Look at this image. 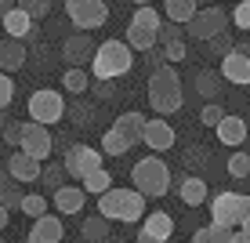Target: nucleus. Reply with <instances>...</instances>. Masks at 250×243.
Masks as SVG:
<instances>
[{
  "mask_svg": "<svg viewBox=\"0 0 250 243\" xmlns=\"http://www.w3.org/2000/svg\"><path fill=\"white\" fill-rule=\"evenodd\" d=\"M225 29H229V11H221V7H196V15L185 22V33L192 40H214Z\"/></svg>",
  "mask_w": 250,
  "mask_h": 243,
  "instance_id": "6",
  "label": "nucleus"
},
{
  "mask_svg": "<svg viewBox=\"0 0 250 243\" xmlns=\"http://www.w3.org/2000/svg\"><path fill=\"white\" fill-rule=\"evenodd\" d=\"M25 112H29L33 124L51 127V124H58V120L65 116V98H62V91H33Z\"/></svg>",
  "mask_w": 250,
  "mask_h": 243,
  "instance_id": "5",
  "label": "nucleus"
},
{
  "mask_svg": "<svg viewBox=\"0 0 250 243\" xmlns=\"http://www.w3.org/2000/svg\"><path fill=\"white\" fill-rule=\"evenodd\" d=\"M127 149H131V142H127L116 127H109V131L102 134V153H105V156H124Z\"/></svg>",
  "mask_w": 250,
  "mask_h": 243,
  "instance_id": "30",
  "label": "nucleus"
},
{
  "mask_svg": "<svg viewBox=\"0 0 250 243\" xmlns=\"http://www.w3.org/2000/svg\"><path fill=\"white\" fill-rule=\"evenodd\" d=\"M11 7H15V0H0V19H4V15L11 11Z\"/></svg>",
  "mask_w": 250,
  "mask_h": 243,
  "instance_id": "43",
  "label": "nucleus"
},
{
  "mask_svg": "<svg viewBox=\"0 0 250 243\" xmlns=\"http://www.w3.org/2000/svg\"><path fill=\"white\" fill-rule=\"evenodd\" d=\"M7 175L15 181H37L40 178V160H33V156H25L19 149V153H11V160H7Z\"/></svg>",
  "mask_w": 250,
  "mask_h": 243,
  "instance_id": "19",
  "label": "nucleus"
},
{
  "mask_svg": "<svg viewBox=\"0 0 250 243\" xmlns=\"http://www.w3.org/2000/svg\"><path fill=\"white\" fill-rule=\"evenodd\" d=\"M239 232H243V236L250 240V214H247V218H243V221H239Z\"/></svg>",
  "mask_w": 250,
  "mask_h": 243,
  "instance_id": "44",
  "label": "nucleus"
},
{
  "mask_svg": "<svg viewBox=\"0 0 250 243\" xmlns=\"http://www.w3.org/2000/svg\"><path fill=\"white\" fill-rule=\"evenodd\" d=\"M163 58H167V62H185V58H188L185 40L182 37H178V40H163Z\"/></svg>",
  "mask_w": 250,
  "mask_h": 243,
  "instance_id": "36",
  "label": "nucleus"
},
{
  "mask_svg": "<svg viewBox=\"0 0 250 243\" xmlns=\"http://www.w3.org/2000/svg\"><path fill=\"white\" fill-rule=\"evenodd\" d=\"M65 15L73 19V25L91 33V29L109 22V4L105 0H65Z\"/></svg>",
  "mask_w": 250,
  "mask_h": 243,
  "instance_id": "7",
  "label": "nucleus"
},
{
  "mask_svg": "<svg viewBox=\"0 0 250 243\" xmlns=\"http://www.w3.org/2000/svg\"><path fill=\"white\" fill-rule=\"evenodd\" d=\"M178 196H182L185 207H203L207 203V181L203 178H185L178 185Z\"/></svg>",
  "mask_w": 250,
  "mask_h": 243,
  "instance_id": "22",
  "label": "nucleus"
},
{
  "mask_svg": "<svg viewBox=\"0 0 250 243\" xmlns=\"http://www.w3.org/2000/svg\"><path fill=\"white\" fill-rule=\"evenodd\" d=\"M0 25H4V37H15V40H25L33 33V19L22 11V7H11V11L0 19Z\"/></svg>",
  "mask_w": 250,
  "mask_h": 243,
  "instance_id": "20",
  "label": "nucleus"
},
{
  "mask_svg": "<svg viewBox=\"0 0 250 243\" xmlns=\"http://www.w3.org/2000/svg\"><path fill=\"white\" fill-rule=\"evenodd\" d=\"M15 7H22V11L37 22V19H44V15L51 11V0H15Z\"/></svg>",
  "mask_w": 250,
  "mask_h": 243,
  "instance_id": "34",
  "label": "nucleus"
},
{
  "mask_svg": "<svg viewBox=\"0 0 250 243\" xmlns=\"http://www.w3.org/2000/svg\"><path fill=\"white\" fill-rule=\"evenodd\" d=\"M196 0H163V15H167V22H178V25H185L188 19L196 15Z\"/></svg>",
  "mask_w": 250,
  "mask_h": 243,
  "instance_id": "27",
  "label": "nucleus"
},
{
  "mask_svg": "<svg viewBox=\"0 0 250 243\" xmlns=\"http://www.w3.org/2000/svg\"><path fill=\"white\" fill-rule=\"evenodd\" d=\"M91 55H94V40H91V33H73V37H65V44H62V58L69 66H80V69H87L91 62Z\"/></svg>",
  "mask_w": 250,
  "mask_h": 243,
  "instance_id": "14",
  "label": "nucleus"
},
{
  "mask_svg": "<svg viewBox=\"0 0 250 243\" xmlns=\"http://www.w3.org/2000/svg\"><path fill=\"white\" fill-rule=\"evenodd\" d=\"M94 88V94H98V98H113V88H109V80H98V84H91Z\"/></svg>",
  "mask_w": 250,
  "mask_h": 243,
  "instance_id": "42",
  "label": "nucleus"
},
{
  "mask_svg": "<svg viewBox=\"0 0 250 243\" xmlns=\"http://www.w3.org/2000/svg\"><path fill=\"white\" fill-rule=\"evenodd\" d=\"M221 116H225V109H221L218 102H207V106L200 109V124H203V127H218Z\"/></svg>",
  "mask_w": 250,
  "mask_h": 243,
  "instance_id": "37",
  "label": "nucleus"
},
{
  "mask_svg": "<svg viewBox=\"0 0 250 243\" xmlns=\"http://www.w3.org/2000/svg\"><path fill=\"white\" fill-rule=\"evenodd\" d=\"M19 185H22V181H15L11 175H7V171L0 175V203H4V211H7V214L22 207V189H19Z\"/></svg>",
  "mask_w": 250,
  "mask_h": 243,
  "instance_id": "25",
  "label": "nucleus"
},
{
  "mask_svg": "<svg viewBox=\"0 0 250 243\" xmlns=\"http://www.w3.org/2000/svg\"><path fill=\"white\" fill-rule=\"evenodd\" d=\"M229 232L232 229H221V225H203V229H196V236H192V243H229Z\"/></svg>",
  "mask_w": 250,
  "mask_h": 243,
  "instance_id": "33",
  "label": "nucleus"
},
{
  "mask_svg": "<svg viewBox=\"0 0 250 243\" xmlns=\"http://www.w3.org/2000/svg\"><path fill=\"white\" fill-rule=\"evenodd\" d=\"M0 138H4L7 145H15V149H19V138H22V124H19V120H4V127H0Z\"/></svg>",
  "mask_w": 250,
  "mask_h": 243,
  "instance_id": "38",
  "label": "nucleus"
},
{
  "mask_svg": "<svg viewBox=\"0 0 250 243\" xmlns=\"http://www.w3.org/2000/svg\"><path fill=\"white\" fill-rule=\"evenodd\" d=\"M109 185H113V178H109V171L102 167V163H98L94 171H87V175L80 178V189H83L87 196H102V193H105Z\"/></svg>",
  "mask_w": 250,
  "mask_h": 243,
  "instance_id": "26",
  "label": "nucleus"
},
{
  "mask_svg": "<svg viewBox=\"0 0 250 243\" xmlns=\"http://www.w3.org/2000/svg\"><path fill=\"white\" fill-rule=\"evenodd\" d=\"M232 22H236L239 29H250V0H239V4L232 7Z\"/></svg>",
  "mask_w": 250,
  "mask_h": 243,
  "instance_id": "39",
  "label": "nucleus"
},
{
  "mask_svg": "<svg viewBox=\"0 0 250 243\" xmlns=\"http://www.w3.org/2000/svg\"><path fill=\"white\" fill-rule=\"evenodd\" d=\"M40 181H44V185L51 189V193H55V189H62L65 185V171H62V163H40Z\"/></svg>",
  "mask_w": 250,
  "mask_h": 243,
  "instance_id": "32",
  "label": "nucleus"
},
{
  "mask_svg": "<svg viewBox=\"0 0 250 243\" xmlns=\"http://www.w3.org/2000/svg\"><path fill=\"white\" fill-rule=\"evenodd\" d=\"M25 66V44L15 37H4L0 40V73H19Z\"/></svg>",
  "mask_w": 250,
  "mask_h": 243,
  "instance_id": "18",
  "label": "nucleus"
},
{
  "mask_svg": "<svg viewBox=\"0 0 250 243\" xmlns=\"http://www.w3.org/2000/svg\"><path fill=\"white\" fill-rule=\"evenodd\" d=\"M178 37H182V25L163 19V22H160V29H156V40H178Z\"/></svg>",
  "mask_w": 250,
  "mask_h": 243,
  "instance_id": "41",
  "label": "nucleus"
},
{
  "mask_svg": "<svg viewBox=\"0 0 250 243\" xmlns=\"http://www.w3.org/2000/svg\"><path fill=\"white\" fill-rule=\"evenodd\" d=\"M229 175H232V178H250V156H247V153L236 149V153L229 156Z\"/></svg>",
  "mask_w": 250,
  "mask_h": 243,
  "instance_id": "35",
  "label": "nucleus"
},
{
  "mask_svg": "<svg viewBox=\"0 0 250 243\" xmlns=\"http://www.w3.org/2000/svg\"><path fill=\"white\" fill-rule=\"evenodd\" d=\"M47 203L51 199L44 193H22V214H29V218H40V214H47Z\"/></svg>",
  "mask_w": 250,
  "mask_h": 243,
  "instance_id": "31",
  "label": "nucleus"
},
{
  "mask_svg": "<svg viewBox=\"0 0 250 243\" xmlns=\"http://www.w3.org/2000/svg\"><path fill=\"white\" fill-rule=\"evenodd\" d=\"M7 221H11V214L4 211V203H0V229H7Z\"/></svg>",
  "mask_w": 250,
  "mask_h": 243,
  "instance_id": "45",
  "label": "nucleus"
},
{
  "mask_svg": "<svg viewBox=\"0 0 250 243\" xmlns=\"http://www.w3.org/2000/svg\"><path fill=\"white\" fill-rule=\"evenodd\" d=\"M80 236L87 240V243H102V240H109V221L102 218V214H91V218L80 225Z\"/></svg>",
  "mask_w": 250,
  "mask_h": 243,
  "instance_id": "28",
  "label": "nucleus"
},
{
  "mask_svg": "<svg viewBox=\"0 0 250 243\" xmlns=\"http://www.w3.org/2000/svg\"><path fill=\"white\" fill-rule=\"evenodd\" d=\"M102 163V153L91 149V145H69L65 156H62V171L65 178H83L87 171H94Z\"/></svg>",
  "mask_w": 250,
  "mask_h": 243,
  "instance_id": "9",
  "label": "nucleus"
},
{
  "mask_svg": "<svg viewBox=\"0 0 250 243\" xmlns=\"http://www.w3.org/2000/svg\"><path fill=\"white\" fill-rule=\"evenodd\" d=\"M196 91H200L207 102H218L221 98V76L218 73H200L196 76Z\"/></svg>",
  "mask_w": 250,
  "mask_h": 243,
  "instance_id": "29",
  "label": "nucleus"
},
{
  "mask_svg": "<svg viewBox=\"0 0 250 243\" xmlns=\"http://www.w3.org/2000/svg\"><path fill=\"white\" fill-rule=\"evenodd\" d=\"M167 243H174V240H167Z\"/></svg>",
  "mask_w": 250,
  "mask_h": 243,
  "instance_id": "48",
  "label": "nucleus"
},
{
  "mask_svg": "<svg viewBox=\"0 0 250 243\" xmlns=\"http://www.w3.org/2000/svg\"><path fill=\"white\" fill-rule=\"evenodd\" d=\"M102 243H109V240H102Z\"/></svg>",
  "mask_w": 250,
  "mask_h": 243,
  "instance_id": "49",
  "label": "nucleus"
},
{
  "mask_svg": "<svg viewBox=\"0 0 250 243\" xmlns=\"http://www.w3.org/2000/svg\"><path fill=\"white\" fill-rule=\"evenodd\" d=\"M19 149H22L25 156H33V160H40V163H44L47 156H51V149H55L51 127H44V124H33V120H25V124H22V138H19Z\"/></svg>",
  "mask_w": 250,
  "mask_h": 243,
  "instance_id": "8",
  "label": "nucleus"
},
{
  "mask_svg": "<svg viewBox=\"0 0 250 243\" xmlns=\"http://www.w3.org/2000/svg\"><path fill=\"white\" fill-rule=\"evenodd\" d=\"M124 44L131 51H152L160 40H156V29H145V25H134L131 22V25H127V40H124Z\"/></svg>",
  "mask_w": 250,
  "mask_h": 243,
  "instance_id": "23",
  "label": "nucleus"
},
{
  "mask_svg": "<svg viewBox=\"0 0 250 243\" xmlns=\"http://www.w3.org/2000/svg\"><path fill=\"white\" fill-rule=\"evenodd\" d=\"M134 4H138V7H142V4H152V0H134Z\"/></svg>",
  "mask_w": 250,
  "mask_h": 243,
  "instance_id": "46",
  "label": "nucleus"
},
{
  "mask_svg": "<svg viewBox=\"0 0 250 243\" xmlns=\"http://www.w3.org/2000/svg\"><path fill=\"white\" fill-rule=\"evenodd\" d=\"M207 207H210V221L221 225V229H236L239 225V193H218V196H207Z\"/></svg>",
  "mask_w": 250,
  "mask_h": 243,
  "instance_id": "10",
  "label": "nucleus"
},
{
  "mask_svg": "<svg viewBox=\"0 0 250 243\" xmlns=\"http://www.w3.org/2000/svg\"><path fill=\"white\" fill-rule=\"evenodd\" d=\"M131 178H134V189L145 199H160V196H167V189H170V167L160 160L156 153L145 156V160H138Z\"/></svg>",
  "mask_w": 250,
  "mask_h": 243,
  "instance_id": "4",
  "label": "nucleus"
},
{
  "mask_svg": "<svg viewBox=\"0 0 250 243\" xmlns=\"http://www.w3.org/2000/svg\"><path fill=\"white\" fill-rule=\"evenodd\" d=\"M174 236V218L167 211L142 214V229H138V243H167Z\"/></svg>",
  "mask_w": 250,
  "mask_h": 243,
  "instance_id": "11",
  "label": "nucleus"
},
{
  "mask_svg": "<svg viewBox=\"0 0 250 243\" xmlns=\"http://www.w3.org/2000/svg\"><path fill=\"white\" fill-rule=\"evenodd\" d=\"M65 229L58 218H51V214H40V218H33V229H29V243H62Z\"/></svg>",
  "mask_w": 250,
  "mask_h": 243,
  "instance_id": "16",
  "label": "nucleus"
},
{
  "mask_svg": "<svg viewBox=\"0 0 250 243\" xmlns=\"http://www.w3.org/2000/svg\"><path fill=\"white\" fill-rule=\"evenodd\" d=\"M221 76H225L229 84L247 88L250 84V51H243V47L225 51V58H221Z\"/></svg>",
  "mask_w": 250,
  "mask_h": 243,
  "instance_id": "12",
  "label": "nucleus"
},
{
  "mask_svg": "<svg viewBox=\"0 0 250 243\" xmlns=\"http://www.w3.org/2000/svg\"><path fill=\"white\" fill-rule=\"evenodd\" d=\"M15 98V84H11V73H0V109H7Z\"/></svg>",
  "mask_w": 250,
  "mask_h": 243,
  "instance_id": "40",
  "label": "nucleus"
},
{
  "mask_svg": "<svg viewBox=\"0 0 250 243\" xmlns=\"http://www.w3.org/2000/svg\"><path fill=\"white\" fill-rule=\"evenodd\" d=\"M113 127H116V131L124 134L131 145H138V142H142V131H145V116H142V112H134V109H127V112H120V116H116Z\"/></svg>",
  "mask_w": 250,
  "mask_h": 243,
  "instance_id": "21",
  "label": "nucleus"
},
{
  "mask_svg": "<svg viewBox=\"0 0 250 243\" xmlns=\"http://www.w3.org/2000/svg\"><path fill=\"white\" fill-rule=\"evenodd\" d=\"M62 91H69V94H87L91 91V73H87V69H80V66H69L65 73H62Z\"/></svg>",
  "mask_w": 250,
  "mask_h": 243,
  "instance_id": "24",
  "label": "nucleus"
},
{
  "mask_svg": "<svg viewBox=\"0 0 250 243\" xmlns=\"http://www.w3.org/2000/svg\"><path fill=\"white\" fill-rule=\"evenodd\" d=\"M247 120L243 116H232V112H225V116L218 120V142L221 145H232V149H239V145L247 142Z\"/></svg>",
  "mask_w": 250,
  "mask_h": 243,
  "instance_id": "15",
  "label": "nucleus"
},
{
  "mask_svg": "<svg viewBox=\"0 0 250 243\" xmlns=\"http://www.w3.org/2000/svg\"><path fill=\"white\" fill-rule=\"evenodd\" d=\"M51 203L58 207V214H80L83 203H87V193H83L80 185H62V189H55Z\"/></svg>",
  "mask_w": 250,
  "mask_h": 243,
  "instance_id": "17",
  "label": "nucleus"
},
{
  "mask_svg": "<svg viewBox=\"0 0 250 243\" xmlns=\"http://www.w3.org/2000/svg\"><path fill=\"white\" fill-rule=\"evenodd\" d=\"M98 214L105 221H142L145 214V196L138 189H116L109 185L98 196Z\"/></svg>",
  "mask_w": 250,
  "mask_h": 243,
  "instance_id": "3",
  "label": "nucleus"
},
{
  "mask_svg": "<svg viewBox=\"0 0 250 243\" xmlns=\"http://www.w3.org/2000/svg\"><path fill=\"white\" fill-rule=\"evenodd\" d=\"M185 102L182 94V76H178L174 66H156V73L149 76V106L152 112H178Z\"/></svg>",
  "mask_w": 250,
  "mask_h": 243,
  "instance_id": "2",
  "label": "nucleus"
},
{
  "mask_svg": "<svg viewBox=\"0 0 250 243\" xmlns=\"http://www.w3.org/2000/svg\"><path fill=\"white\" fill-rule=\"evenodd\" d=\"M174 127L167 124L163 116H156V120H145V131H142V145H149L152 153H167L170 145H174Z\"/></svg>",
  "mask_w": 250,
  "mask_h": 243,
  "instance_id": "13",
  "label": "nucleus"
},
{
  "mask_svg": "<svg viewBox=\"0 0 250 243\" xmlns=\"http://www.w3.org/2000/svg\"><path fill=\"white\" fill-rule=\"evenodd\" d=\"M4 120H7V116H4V109H0V127H4Z\"/></svg>",
  "mask_w": 250,
  "mask_h": 243,
  "instance_id": "47",
  "label": "nucleus"
},
{
  "mask_svg": "<svg viewBox=\"0 0 250 243\" xmlns=\"http://www.w3.org/2000/svg\"><path fill=\"white\" fill-rule=\"evenodd\" d=\"M87 66H91V76H94V80H116V76H127V73H131L134 55H131V47H127L124 40H105V44L94 47V55H91Z\"/></svg>",
  "mask_w": 250,
  "mask_h": 243,
  "instance_id": "1",
  "label": "nucleus"
}]
</instances>
